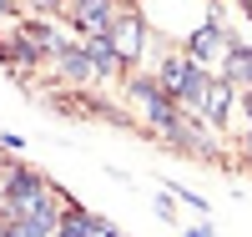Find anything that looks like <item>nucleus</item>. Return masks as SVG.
<instances>
[{"label": "nucleus", "mask_w": 252, "mask_h": 237, "mask_svg": "<svg viewBox=\"0 0 252 237\" xmlns=\"http://www.w3.org/2000/svg\"><path fill=\"white\" fill-rule=\"evenodd\" d=\"M35 5H61V0H35Z\"/></svg>", "instance_id": "nucleus-14"}, {"label": "nucleus", "mask_w": 252, "mask_h": 237, "mask_svg": "<svg viewBox=\"0 0 252 237\" xmlns=\"http://www.w3.org/2000/svg\"><path fill=\"white\" fill-rule=\"evenodd\" d=\"M116 15H121L116 0H76V5H71V26L86 31V35H106Z\"/></svg>", "instance_id": "nucleus-3"}, {"label": "nucleus", "mask_w": 252, "mask_h": 237, "mask_svg": "<svg viewBox=\"0 0 252 237\" xmlns=\"http://www.w3.org/2000/svg\"><path fill=\"white\" fill-rule=\"evenodd\" d=\"M217 51H222V31H217V20H207V26L187 40V56H192V61H207V56H217ZM222 56H227V51H222Z\"/></svg>", "instance_id": "nucleus-9"}, {"label": "nucleus", "mask_w": 252, "mask_h": 237, "mask_svg": "<svg viewBox=\"0 0 252 237\" xmlns=\"http://www.w3.org/2000/svg\"><path fill=\"white\" fill-rule=\"evenodd\" d=\"M247 157H252V126H247Z\"/></svg>", "instance_id": "nucleus-13"}, {"label": "nucleus", "mask_w": 252, "mask_h": 237, "mask_svg": "<svg viewBox=\"0 0 252 237\" xmlns=\"http://www.w3.org/2000/svg\"><path fill=\"white\" fill-rule=\"evenodd\" d=\"M131 96L141 101V111H146V121H152L157 132H177V126H182V106H177V96L166 91L161 81L136 76V81H131Z\"/></svg>", "instance_id": "nucleus-2"}, {"label": "nucleus", "mask_w": 252, "mask_h": 237, "mask_svg": "<svg viewBox=\"0 0 252 237\" xmlns=\"http://www.w3.org/2000/svg\"><path fill=\"white\" fill-rule=\"evenodd\" d=\"M111 46L121 51V61H126V66H131V61L141 56V40H146V26H141V15H131V10H121L116 20H111Z\"/></svg>", "instance_id": "nucleus-4"}, {"label": "nucleus", "mask_w": 252, "mask_h": 237, "mask_svg": "<svg viewBox=\"0 0 252 237\" xmlns=\"http://www.w3.org/2000/svg\"><path fill=\"white\" fill-rule=\"evenodd\" d=\"M0 237H5V222H0Z\"/></svg>", "instance_id": "nucleus-17"}, {"label": "nucleus", "mask_w": 252, "mask_h": 237, "mask_svg": "<svg viewBox=\"0 0 252 237\" xmlns=\"http://www.w3.org/2000/svg\"><path fill=\"white\" fill-rule=\"evenodd\" d=\"M207 81H212V76H207L202 61H192V56H166V61H161V86L177 96L182 111H197V106H202Z\"/></svg>", "instance_id": "nucleus-1"}, {"label": "nucleus", "mask_w": 252, "mask_h": 237, "mask_svg": "<svg viewBox=\"0 0 252 237\" xmlns=\"http://www.w3.org/2000/svg\"><path fill=\"white\" fill-rule=\"evenodd\" d=\"M0 15H10V0H0Z\"/></svg>", "instance_id": "nucleus-12"}, {"label": "nucleus", "mask_w": 252, "mask_h": 237, "mask_svg": "<svg viewBox=\"0 0 252 237\" xmlns=\"http://www.w3.org/2000/svg\"><path fill=\"white\" fill-rule=\"evenodd\" d=\"M86 51H91V61H96V71H101V76H116V71L126 66L121 51L111 46V35H91V40H86Z\"/></svg>", "instance_id": "nucleus-8"}, {"label": "nucleus", "mask_w": 252, "mask_h": 237, "mask_svg": "<svg viewBox=\"0 0 252 237\" xmlns=\"http://www.w3.org/2000/svg\"><path fill=\"white\" fill-rule=\"evenodd\" d=\"M227 106H232V81H207V91H202V106H197V116L202 121H212V126H222L227 121Z\"/></svg>", "instance_id": "nucleus-6"}, {"label": "nucleus", "mask_w": 252, "mask_h": 237, "mask_svg": "<svg viewBox=\"0 0 252 237\" xmlns=\"http://www.w3.org/2000/svg\"><path fill=\"white\" fill-rule=\"evenodd\" d=\"M242 10H247V15H252V0H242Z\"/></svg>", "instance_id": "nucleus-16"}, {"label": "nucleus", "mask_w": 252, "mask_h": 237, "mask_svg": "<svg viewBox=\"0 0 252 237\" xmlns=\"http://www.w3.org/2000/svg\"><path fill=\"white\" fill-rule=\"evenodd\" d=\"M222 76L232 81V86H242V91H252V51H247V46H227Z\"/></svg>", "instance_id": "nucleus-7"}, {"label": "nucleus", "mask_w": 252, "mask_h": 237, "mask_svg": "<svg viewBox=\"0 0 252 237\" xmlns=\"http://www.w3.org/2000/svg\"><path fill=\"white\" fill-rule=\"evenodd\" d=\"M56 61H61V76H66V81H96V76H101L96 61H91V51H86V46H71V40H61Z\"/></svg>", "instance_id": "nucleus-5"}, {"label": "nucleus", "mask_w": 252, "mask_h": 237, "mask_svg": "<svg viewBox=\"0 0 252 237\" xmlns=\"http://www.w3.org/2000/svg\"><path fill=\"white\" fill-rule=\"evenodd\" d=\"M5 237H51L40 222H26V217H5Z\"/></svg>", "instance_id": "nucleus-10"}, {"label": "nucleus", "mask_w": 252, "mask_h": 237, "mask_svg": "<svg viewBox=\"0 0 252 237\" xmlns=\"http://www.w3.org/2000/svg\"><path fill=\"white\" fill-rule=\"evenodd\" d=\"M187 237H212V232H207V227H192V232H187Z\"/></svg>", "instance_id": "nucleus-11"}, {"label": "nucleus", "mask_w": 252, "mask_h": 237, "mask_svg": "<svg viewBox=\"0 0 252 237\" xmlns=\"http://www.w3.org/2000/svg\"><path fill=\"white\" fill-rule=\"evenodd\" d=\"M5 171H10V167H5V157H0V177H5Z\"/></svg>", "instance_id": "nucleus-15"}]
</instances>
